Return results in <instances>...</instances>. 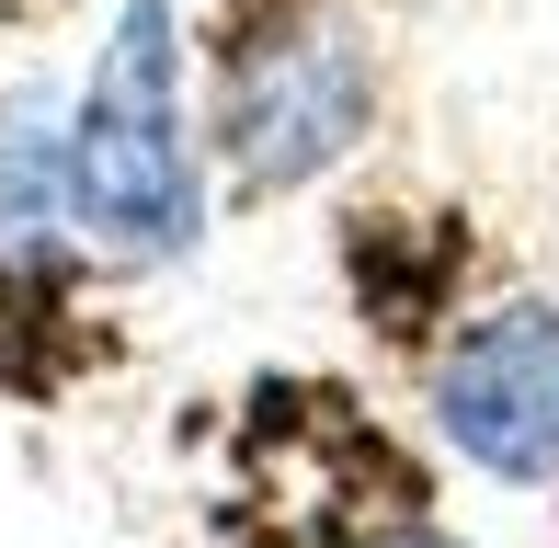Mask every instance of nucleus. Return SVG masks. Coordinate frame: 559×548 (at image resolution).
I'll use <instances>...</instances> for the list:
<instances>
[{
  "mask_svg": "<svg viewBox=\"0 0 559 548\" xmlns=\"http://www.w3.org/2000/svg\"><path fill=\"white\" fill-rule=\"evenodd\" d=\"M58 148H69V217L115 263H183L206 240V183H194V127H183V12L171 0L115 12Z\"/></svg>",
  "mask_w": 559,
  "mask_h": 548,
  "instance_id": "f257e3e1",
  "label": "nucleus"
},
{
  "mask_svg": "<svg viewBox=\"0 0 559 548\" xmlns=\"http://www.w3.org/2000/svg\"><path fill=\"white\" fill-rule=\"evenodd\" d=\"M377 127V69L343 23H286L263 35L217 92V148L251 194H297L332 160H354V138Z\"/></svg>",
  "mask_w": 559,
  "mask_h": 548,
  "instance_id": "f03ea898",
  "label": "nucleus"
},
{
  "mask_svg": "<svg viewBox=\"0 0 559 548\" xmlns=\"http://www.w3.org/2000/svg\"><path fill=\"white\" fill-rule=\"evenodd\" d=\"M435 434L502 491L559 480V297H502L435 355Z\"/></svg>",
  "mask_w": 559,
  "mask_h": 548,
  "instance_id": "7ed1b4c3",
  "label": "nucleus"
},
{
  "mask_svg": "<svg viewBox=\"0 0 559 548\" xmlns=\"http://www.w3.org/2000/svg\"><path fill=\"white\" fill-rule=\"evenodd\" d=\"M343 548H468V537H445V526L412 514V526H366V537H343Z\"/></svg>",
  "mask_w": 559,
  "mask_h": 548,
  "instance_id": "20e7f679",
  "label": "nucleus"
}]
</instances>
